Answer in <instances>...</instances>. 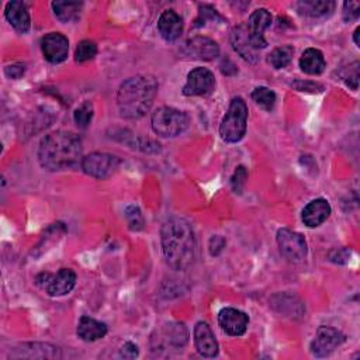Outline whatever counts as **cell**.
I'll return each instance as SVG.
<instances>
[{"label": "cell", "mask_w": 360, "mask_h": 360, "mask_svg": "<svg viewBox=\"0 0 360 360\" xmlns=\"http://www.w3.org/2000/svg\"><path fill=\"white\" fill-rule=\"evenodd\" d=\"M166 263L174 270H186L194 262L195 239L191 225L180 217H170L160 231Z\"/></svg>", "instance_id": "obj_1"}, {"label": "cell", "mask_w": 360, "mask_h": 360, "mask_svg": "<svg viewBox=\"0 0 360 360\" xmlns=\"http://www.w3.org/2000/svg\"><path fill=\"white\" fill-rule=\"evenodd\" d=\"M38 159L51 172L72 169L82 162V141L69 131L51 132L39 143Z\"/></svg>", "instance_id": "obj_2"}, {"label": "cell", "mask_w": 360, "mask_h": 360, "mask_svg": "<svg viewBox=\"0 0 360 360\" xmlns=\"http://www.w3.org/2000/svg\"><path fill=\"white\" fill-rule=\"evenodd\" d=\"M158 93V82L149 75H136L124 80L117 93L121 117L138 120L152 107Z\"/></svg>", "instance_id": "obj_3"}, {"label": "cell", "mask_w": 360, "mask_h": 360, "mask_svg": "<svg viewBox=\"0 0 360 360\" xmlns=\"http://www.w3.org/2000/svg\"><path fill=\"white\" fill-rule=\"evenodd\" d=\"M248 105L242 97L232 98L226 114L219 125V135L225 142H239L246 132Z\"/></svg>", "instance_id": "obj_4"}, {"label": "cell", "mask_w": 360, "mask_h": 360, "mask_svg": "<svg viewBox=\"0 0 360 360\" xmlns=\"http://www.w3.org/2000/svg\"><path fill=\"white\" fill-rule=\"evenodd\" d=\"M188 127L186 112L173 107H160L152 115V129L159 136L173 138L183 134Z\"/></svg>", "instance_id": "obj_5"}, {"label": "cell", "mask_w": 360, "mask_h": 360, "mask_svg": "<svg viewBox=\"0 0 360 360\" xmlns=\"http://www.w3.org/2000/svg\"><path fill=\"white\" fill-rule=\"evenodd\" d=\"M37 284L51 297L69 294L76 284V274L70 269H60L56 274L42 273L37 277Z\"/></svg>", "instance_id": "obj_6"}, {"label": "cell", "mask_w": 360, "mask_h": 360, "mask_svg": "<svg viewBox=\"0 0 360 360\" xmlns=\"http://www.w3.org/2000/svg\"><path fill=\"white\" fill-rule=\"evenodd\" d=\"M118 165L120 159L105 152H93L80 162L82 170L94 179H105L111 176L117 170Z\"/></svg>", "instance_id": "obj_7"}, {"label": "cell", "mask_w": 360, "mask_h": 360, "mask_svg": "<svg viewBox=\"0 0 360 360\" xmlns=\"http://www.w3.org/2000/svg\"><path fill=\"white\" fill-rule=\"evenodd\" d=\"M276 240H277L280 253L285 259L297 262V260H301L305 257L308 248H307V242L301 233L294 232L287 228H281L277 232Z\"/></svg>", "instance_id": "obj_8"}, {"label": "cell", "mask_w": 360, "mask_h": 360, "mask_svg": "<svg viewBox=\"0 0 360 360\" xmlns=\"http://www.w3.org/2000/svg\"><path fill=\"white\" fill-rule=\"evenodd\" d=\"M345 339L346 336L340 330L332 326H319L315 339L311 342V352L316 357H326L339 347Z\"/></svg>", "instance_id": "obj_9"}, {"label": "cell", "mask_w": 360, "mask_h": 360, "mask_svg": "<svg viewBox=\"0 0 360 360\" xmlns=\"http://www.w3.org/2000/svg\"><path fill=\"white\" fill-rule=\"evenodd\" d=\"M215 77L207 68H195L187 75V82L183 87L184 96H207L214 90Z\"/></svg>", "instance_id": "obj_10"}, {"label": "cell", "mask_w": 360, "mask_h": 360, "mask_svg": "<svg viewBox=\"0 0 360 360\" xmlns=\"http://www.w3.org/2000/svg\"><path fill=\"white\" fill-rule=\"evenodd\" d=\"M270 24H271V14L269 10L257 8L250 14L249 21L246 22V28L255 49L260 51L267 46V41L264 39V31L266 28L270 27Z\"/></svg>", "instance_id": "obj_11"}, {"label": "cell", "mask_w": 360, "mask_h": 360, "mask_svg": "<svg viewBox=\"0 0 360 360\" xmlns=\"http://www.w3.org/2000/svg\"><path fill=\"white\" fill-rule=\"evenodd\" d=\"M41 51L49 63H60L68 58L69 41L60 32H49L41 39Z\"/></svg>", "instance_id": "obj_12"}, {"label": "cell", "mask_w": 360, "mask_h": 360, "mask_svg": "<svg viewBox=\"0 0 360 360\" xmlns=\"http://www.w3.org/2000/svg\"><path fill=\"white\" fill-rule=\"evenodd\" d=\"M218 323L226 335L242 336L248 329L249 316L240 309L228 307V308H224L219 311Z\"/></svg>", "instance_id": "obj_13"}, {"label": "cell", "mask_w": 360, "mask_h": 360, "mask_svg": "<svg viewBox=\"0 0 360 360\" xmlns=\"http://www.w3.org/2000/svg\"><path fill=\"white\" fill-rule=\"evenodd\" d=\"M231 44L233 49L249 63H256L259 60V51L255 49L252 41L249 38V32L246 24H239L231 31Z\"/></svg>", "instance_id": "obj_14"}, {"label": "cell", "mask_w": 360, "mask_h": 360, "mask_svg": "<svg viewBox=\"0 0 360 360\" xmlns=\"http://www.w3.org/2000/svg\"><path fill=\"white\" fill-rule=\"evenodd\" d=\"M184 49L187 55H191L193 58L202 59V60H212L219 55V46L218 44L208 38V37H193L184 44Z\"/></svg>", "instance_id": "obj_15"}, {"label": "cell", "mask_w": 360, "mask_h": 360, "mask_svg": "<svg viewBox=\"0 0 360 360\" xmlns=\"http://www.w3.org/2000/svg\"><path fill=\"white\" fill-rule=\"evenodd\" d=\"M194 343L197 352L204 357H214L218 353V342L214 332L205 322H197L194 326Z\"/></svg>", "instance_id": "obj_16"}, {"label": "cell", "mask_w": 360, "mask_h": 360, "mask_svg": "<svg viewBox=\"0 0 360 360\" xmlns=\"http://www.w3.org/2000/svg\"><path fill=\"white\" fill-rule=\"evenodd\" d=\"M158 30L165 41H176L183 32V18L174 10H165L158 20Z\"/></svg>", "instance_id": "obj_17"}, {"label": "cell", "mask_w": 360, "mask_h": 360, "mask_svg": "<svg viewBox=\"0 0 360 360\" xmlns=\"http://www.w3.org/2000/svg\"><path fill=\"white\" fill-rule=\"evenodd\" d=\"M330 214V205L325 198H316L308 202L302 210V222L309 228H316L323 224Z\"/></svg>", "instance_id": "obj_18"}, {"label": "cell", "mask_w": 360, "mask_h": 360, "mask_svg": "<svg viewBox=\"0 0 360 360\" xmlns=\"http://www.w3.org/2000/svg\"><path fill=\"white\" fill-rule=\"evenodd\" d=\"M4 15L15 31L24 34L30 30L31 20H30V14H28V8H27L25 3L8 1L4 8Z\"/></svg>", "instance_id": "obj_19"}, {"label": "cell", "mask_w": 360, "mask_h": 360, "mask_svg": "<svg viewBox=\"0 0 360 360\" xmlns=\"http://www.w3.org/2000/svg\"><path fill=\"white\" fill-rule=\"evenodd\" d=\"M107 335V325L90 318L82 316L77 323V336L84 342H94L103 339Z\"/></svg>", "instance_id": "obj_20"}, {"label": "cell", "mask_w": 360, "mask_h": 360, "mask_svg": "<svg viewBox=\"0 0 360 360\" xmlns=\"http://www.w3.org/2000/svg\"><path fill=\"white\" fill-rule=\"evenodd\" d=\"M333 8H335V1H329V0H304L297 3L298 13L312 18L326 17L333 11Z\"/></svg>", "instance_id": "obj_21"}, {"label": "cell", "mask_w": 360, "mask_h": 360, "mask_svg": "<svg viewBox=\"0 0 360 360\" xmlns=\"http://www.w3.org/2000/svg\"><path fill=\"white\" fill-rule=\"evenodd\" d=\"M326 66L323 53L319 49L308 48L302 52L300 58V68L302 72L308 75H319L323 72Z\"/></svg>", "instance_id": "obj_22"}, {"label": "cell", "mask_w": 360, "mask_h": 360, "mask_svg": "<svg viewBox=\"0 0 360 360\" xmlns=\"http://www.w3.org/2000/svg\"><path fill=\"white\" fill-rule=\"evenodd\" d=\"M53 14L62 22H70L79 18L83 3L79 1H53L52 4Z\"/></svg>", "instance_id": "obj_23"}, {"label": "cell", "mask_w": 360, "mask_h": 360, "mask_svg": "<svg viewBox=\"0 0 360 360\" xmlns=\"http://www.w3.org/2000/svg\"><path fill=\"white\" fill-rule=\"evenodd\" d=\"M165 338L169 345L174 347H183L188 340V330L181 322H170L163 329Z\"/></svg>", "instance_id": "obj_24"}, {"label": "cell", "mask_w": 360, "mask_h": 360, "mask_svg": "<svg viewBox=\"0 0 360 360\" xmlns=\"http://www.w3.org/2000/svg\"><path fill=\"white\" fill-rule=\"evenodd\" d=\"M294 55V48L291 45H283L278 48H274L269 55V63L274 69H283L285 68Z\"/></svg>", "instance_id": "obj_25"}, {"label": "cell", "mask_w": 360, "mask_h": 360, "mask_svg": "<svg viewBox=\"0 0 360 360\" xmlns=\"http://www.w3.org/2000/svg\"><path fill=\"white\" fill-rule=\"evenodd\" d=\"M252 100L260 108H263L266 111H271L276 104V93L273 90H270L269 87H256L252 91Z\"/></svg>", "instance_id": "obj_26"}, {"label": "cell", "mask_w": 360, "mask_h": 360, "mask_svg": "<svg viewBox=\"0 0 360 360\" xmlns=\"http://www.w3.org/2000/svg\"><path fill=\"white\" fill-rule=\"evenodd\" d=\"M97 53V45L90 39H83L77 44L75 51V60L79 63L93 59Z\"/></svg>", "instance_id": "obj_27"}, {"label": "cell", "mask_w": 360, "mask_h": 360, "mask_svg": "<svg viewBox=\"0 0 360 360\" xmlns=\"http://www.w3.org/2000/svg\"><path fill=\"white\" fill-rule=\"evenodd\" d=\"M91 118H93V104L90 101L82 103L73 112V120L76 125L82 129L89 127V124L91 122Z\"/></svg>", "instance_id": "obj_28"}, {"label": "cell", "mask_w": 360, "mask_h": 360, "mask_svg": "<svg viewBox=\"0 0 360 360\" xmlns=\"http://www.w3.org/2000/svg\"><path fill=\"white\" fill-rule=\"evenodd\" d=\"M207 21H224V18L219 15V13L212 8L211 6L202 4L200 6V11H198V18L195 20V27H201L204 25Z\"/></svg>", "instance_id": "obj_29"}, {"label": "cell", "mask_w": 360, "mask_h": 360, "mask_svg": "<svg viewBox=\"0 0 360 360\" xmlns=\"http://www.w3.org/2000/svg\"><path fill=\"white\" fill-rule=\"evenodd\" d=\"M125 218L132 231H139L143 228V217L136 205H129L125 210Z\"/></svg>", "instance_id": "obj_30"}, {"label": "cell", "mask_w": 360, "mask_h": 360, "mask_svg": "<svg viewBox=\"0 0 360 360\" xmlns=\"http://www.w3.org/2000/svg\"><path fill=\"white\" fill-rule=\"evenodd\" d=\"M343 80L346 82V84L349 87H352L353 90H357L359 86V62H353L347 69L346 73L342 75Z\"/></svg>", "instance_id": "obj_31"}, {"label": "cell", "mask_w": 360, "mask_h": 360, "mask_svg": "<svg viewBox=\"0 0 360 360\" xmlns=\"http://www.w3.org/2000/svg\"><path fill=\"white\" fill-rule=\"evenodd\" d=\"M343 20L350 22V21H356L360 15V4L357 1H345L343 3Z\"/></svg>", "instance_id": "obj_32"}, {"label": "cell", "mask_w": 360, "mask_h": 360, "mask_svg": "<svg viewBox=\"0 0 360 360\" xmlns=\"http://www.w3.org/2000/svg\"><path fill=\"white\" fill-rule=\"evenodd\" d=\"M246 179H248V174H246L245 167H243V166H239V167L235 170V173H233V176H232V180H231L235 193H236V191L240 193L242 187L245 186Z\"/></svg>", "instance_id": "obj_33"}, {"label": "cell", "mask_w": 360, "mask_h": 360, "mask_svg": "<svg viewBox=\"0 0 360 360\" xmlns=\"http://www.w3.org/2000/svg\"><path fill=\"white\" fill-rule=\"evenodd\" d=\"M120 356L124 359H134L138 356V347L132 342L124 343V346L120 350Z\"/></svg>", "instance_id": "obj_34"}, {"label": "cell", "mask_w": 360, "mask_h": 360, "mask_svg": "<svg viewBox=\"0 0 360 360\" xmlns=\"http://www.w3.org/2000/svg\"><path fill=\"white\" fill-rule=\"evenodd\" d=\"M24 70H25V66L22 63H14L6 68V75L11 79H18L24 75Z\"/></svg>", "instance_id": "obj_35"}, {"label": "cell", "mask_w": 360, "mask_h": 360, "mask_svg": "<svg viewBox=\"0 0 360 360\" xmlns=\"http://www.w3.org/2000/svg\"><path fill=\"white\" fill-rule=\"evenodd\" d=\"M224 246H225V239L224 238H221L218 235L211 238V240H210V248H212V249H210L211 255H218L224 249Z\"/></svg>", "instance_id": "obj_36"}, {"label": "cell", "mask_w": 360, "mask_h": 360, "mask_svg": "<svg viewBox=\"0 0 360 360\" xmlns=\"http://www.w3.org/2000/svg\"><path fill=\"white\" fill-rule=\"evenodd\" d=\"M359 34H360V28L357 27V28L354 30V32H353V39H354V44H356V46H360V41H359Z\"/></svg>", "instance_id": "obj_37"}]
</instances>
